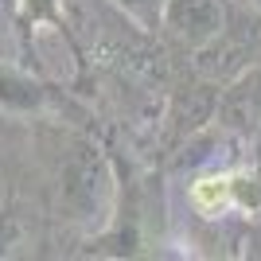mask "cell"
<instances>
[{
	"instance_id": "cell-1",
	"label": "cell",
	"mask_w": 261,
	"mask_h": 261,
	"mask_svg": "<svg viewBox=\"0 0 261 261\" xmlns=\"http://www.w3.org/2000/svg\"><path fill=\"white\" fill-rule=\"evenodd\" d=\"M160 28L187 51H207L226 32V0H164Z\"/></svg>"
},
{
	"instance_id": "cell-2",
	"label": "cell",
	"mask_w": 261,
	"mask_h": 261,
	"mask_svg": "<svg viewBox=\"0 0 261 261\" xmlns=\"http://www.w3.org/2000/svg\"><path fill=\"white\" fill-rule=\"evenodd\" d=\"M98 148H90V144H78L74 156L66 160V172H63V199L70 203V207L78 211L74 218H90V211H98L101 207V179H106V172H101V160Z\"/></svg>"
},
{
	"instance_id": "cell-3",
	"label": "cell",
	"mask_w": 261,
	"mask_h": 261,
	"mask_svg": "<svg viewBox=\"0 0 261 261\" xmlns=\"http://www.w3.org/2000/svg\"><path fill=\"white\" fill-rule=\"evenodd\" d=\"M55 101H59L55 86H47L39 74L12 63H0V109L4 113H43Z\"/></svg>"
},
{
	"instance_id": "cell-4",
	"label": "cell",
	"mask_w": 261,
	"mask_h": 261,
	"mask_svg": "<svg viewBox=\"0 0 261 261\" xmlns=\"http://www.w3.org/2000/svg\"><path fill=\"white\" fill-rule=\"evenodd\" d=\"M191 203L203 215H218V211L234 207V175H207L191 187Z\"/></svg>"
},
{
	"instance_id": "cell-5",
	"label": "cell",
	"mask_w": 261,
	"mask_h": 261,
	"mask_svg": "<svg viewBox=\"0 0 261 261\" xmlns=\"http://www.w3.org/2000/svg\"><path fill=\"white\" fill-rule=\"evenodd\" d=\"M113 4H117L137 28H144V32H156V28H160L164 0H113Z\"/></svg>"
},
{
	"instance_id": "cell-6",
	"label": "cell",
	"mask_w": 261,
	"mask_h": 261,
	"mask_svg": "<svg viewBox=\"0 0 261 261\" xmlns=\"http://www.w3.org/2000/svg\"><path fill=\"white\" fill-rule=\"evenodd\" d=\"M12 242H16V226H12V218H0V257L8 253Z\"/></svg>"
}]
</instances>
